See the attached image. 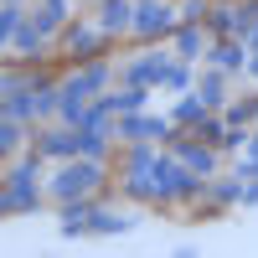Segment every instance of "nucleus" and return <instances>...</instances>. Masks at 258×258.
Instances as JSON below:
<instances>
[{
	"label": "nucleus",
	"mask_w": 258,
	"mask_h": 258,
	"mask_svg": "<svg viewBox=\"0 0 258 258\" xmlns=\"http://www.w3.org/2000/svg\"><path fill=\"white\" fill-rule=\"evenodd\" d=\"M78 155L103 160V129H78Z\"/></svg>",
	"instance_id": "22"
},
{
	"label": "nucleus",
	"mask_w": 258,
	"mask_h": 258,
	"mask_svg": "<svg viewBox=\"0 0 258 258\" xmlns=\"http://www.w3.org/2000/svg\"><path fill=\"white\" fill-rule=\"evenodd\" d=\"M181 16H186V21H202V16H207V6H202V0H186V11H181Z\"/></svg>",
	"instance_id": "29"
},
{
	"label": "nucleus",
	"mask_w": 258,
	"mask_h": 258,
	"mask_svg": "<svg viewBox=\"0 0 258 258\" xmlns=\"http://www.w3.org/2000/svg\"><path fill=\"white\" fill-rule=\"evenodd\" d=\"M98 186H103V160H88V155H78L73 165H57L47 176V191L57 202H68V197H98Z\"/></svg>",
	"instance_id": "1"
},
{
	"label": "nucleus",
	"mask_w": 258,
	"mask_h": 258,
	"mask_svg": "<svg viewBox=\"0 0 258 258\" xmlns=\"http://www.w3.org/2000/svg\"><path fill=\"white\" fill-rule=\"evenodd\" d=\"M207 31L232 36V31H238V11H232V6H212V11H207Z\"/></svg>",
	"instance_id": "18"
},
{
	"label": "nucleus",
	"mask_w": 258,
	"mask_h": 258,
	"mask_svg": "<svg viewBox=\"0 0 258 258\" xmlns=\"http://www.w3.org/2000/svg\"><path fill=\"white\" fill-rule=\"evenodd\" d=\"M176 155L186 170H197V176H212L217 170V145H207V140H181V129H176Z\"/></svg>",
	"instance_id": "7"
},
{
	"label": "nucleus",
	"mask_w": 258,
	"mask_h": 258,
	"mask_svg": "<svg viewBox=\"0 0 258 258\" xmlns=\"http://www.w3.org/2000/svg\"><path fill=\"white\" fill-rule=\"evenodd\" d=\"M243 207H258V176L243 181Z\"/></svg>",
	"instance_id": "28"
},
{
	"label": "nucleus",
	"mask_w": 258,
	"mask_h": 258,
	"mask_svg": "<svg viewBox=\"0 0 258 258\" xmlns=\"http://www.w3.org/2000/svg\"><path fill=\"white\" fill-rule=\"evenodd\" d=\"M160 83H165V88H176V93H186L191 83H197V73H191L186 62H170V68H165V78H160Z\"/></svg>",
	"instance_id": "21"
},
{
	"label": "nucleus",
	"mask_w": 258,
	"mask_h": 258,
	"mask_svg": "<svg viewBox=\"0 0 258 258\" xmlns=\"http://www.w3.org/2000/svg\"><path fill=\"white\" fill-rule=\"evenodd\" d=\"M165 68H170L165 52H145V57H135V62L124 68V83H129V88H150V83L165 78Z\"/></svg>",
	"instance_id": "8"
},
{
	"label": "nucleus",
	"mask_w": 258,
	"mask_h": 258,
	"mask_svg": "<svg viewBox=\"0 0 258 258\" xmlns=\"http://www.w3.org/2000/svg\"><path fill=\"white\" fill-rule=\"evenodd\" d=\"M140 217H129V212H103V207H93V217H88V232H129Z\"/></svg>",
	"instance_id": "13"
},
{
	"label": "nucleus",
	"mask_w": 258,
	"mask_h": 258,
	"mask_svg": "<svg viewBox=\"0 0 258 258\" xmlns=\"http://www.w3.org/2000/svg\"><path fill=\"white\" fill-rule=\"evenodd\" d=\"M135 31L140 41H150V36H165V31H176V11L165 6V0H140L135 6Z\"/></svg>",
	"instance_id": "5"
},
{
	"label": "nucleus",
	"mask_w": 258,
	"mask_h": 258,
	"mask_svg": "<svg viewBox=\"0 0 258 258\" xmlns=\"http://www.w3.org/2000/svg\"><path fill=\"white\" fill-rule=\"evenodd\" d=\"M212 197H217V202H243V176L217 181V186H212Z\"/></svg>",
	"instance_id": "26"
},
{
	"label": "nucleus",
	"mask_w": 258,
	"mask_h": 258,
	"mask_svg": "<svg viewBox=\"0 0 258 258\" xmlns=\"http://www.w3.org/2000/svg\"><path fill=\"white\" fill-rule=\"evenodd\" d=\"M150 176H155L160 202H165V197H202V176H197V170H186L181 155H160Z\"/></svg>",
	"instance_id": "3"
},
{
	"label": "nucleus",
	"mask_w": 258,
	"mask_h": 258,
	"mask_svg": "<svg viewBox=\"0 0 258 258\" xmlns=\"http://www.w3.org/2000/svg\"><path fill=\"white\" fill-rule=\"evenodd\" d=\"M248 119H258V98H243L227 109V124H248Z\"/></svg>",
	"instance_id": "27"
},
{
	"label": "nucleus",
	"mask_w": 258,
	"mask_h": 258,
	"mask_svg": "<svg viewBox=\"0 0 258 258\" xmlns=\"http://www.w3.org/2000/svg\"><path fill=\"white\" fill-rule=\"evenodd\" d=\"M62 21H68V0H41V11L31 16V26H36L41 36H52Z\"/></svg>",
	"instance_id": "14"
},
{
	"label": "nucleus",
	"mask_w": 258,
	"mask_h": 258,
	"mask_svg": "<svg viewBox=\"0 0 258 258\" xmlns=\"http://www.w3.org/2000/svg\"><path fill=\"white\" fill-rule=\"evenodd\" d=\"M248 155H253V160H258V135H248Z\"/></svg>",
	"instance_id": "31"
},
{
	"label": "nucleus",
	"mask_w": 258,
	"mask_h": 258,
	"mask_svg": "<svg viewBox=\"0 0 258 258\" xmlns=\"http://www.w3.org/2000/svg\"><path fill=\"white\" fill-rule=\"evenodd\" d=\"M207 62H212V68H222V73H238L243 62H248V52H243V41H212V47H207Z\"/></svg>",
	"instance_id": "12"
},
{
	"label": "nucleus",
	"mask_w": 258,
	"mask_h": 258,
	"mask_svg": "<svg viewBox=\"0 0 258 258\" xmlns=\"http://www.w3.org/2000/svg\"><path fill=\"white\" fill-rule=\"evenodd\" d=\"M248 73H253V78H258V52H253V57H248Z\"/></svg>",
	"instance_id": "33"
},
{
	"label": "nucleus",
	"mask_w": 258,
	"mask_h": 258,
	"mask_svg": "<svg viewBox=\"0 0 258 258\" xmlns=\"http://www.w3.org/2000/svg\"><path fill=\"white\" fill-rule=\"evenodd\" d=\"M119 135L129 140V145H140V140H150V145H160V140H176V119H155V114H145V109H135V114H119Z\"/></svg>",
	"instance_id": "4"
},
{
	"label": "nucleus",
	"mask_w": 258,
	"mask_h": 258,
	"mask_svg": "<svg viewBox=\"0 0 258 258\" xmlns=\"http://www.w3.org/2000/svg\"><path fill=\"white\" fill-rule=\"evenodd\" d=\"M41 41H47V36H41V31L31 26V21H26V26H21V31H16V36L6 41V47H11L16 57H36V52H41Z\"/></svg>",
	"instance_id": "17"
},
{
	"label": "nucleus",
	"mask_w": 258,
	"mask_h": 258,
	"mask_svg": "<svg viewBox=\"0 0 258 258\" xmlns=\"http://www.w3.org/2000/svg\"><path fill=\"white\" fill-rule=\"evenodd\" d=\"M36 150H41L47 160H78V129H73V124H62V129H41Z\"/></svg>",
	"instance_id": "9"
},
{
	"label": "nucleus",
	"mask_w": 258,
	"mask_h": 258,
	"mask_svg": "<svg viewBox=\"0 0 258 258\" xmlns=\"http://www.w3.org/2000/svg\"><path fill=\"white\" fill-rule=\"evenodd\" d=\"M197 93H202V103H207V109H217V103L227 98V88H222V68H212V73L202 78V88H197Z\"/></svg>",
	"instance_id": "19"
},
{
	"label": "nucleus",
	"mask_w": 258,
	"mask_h": 258,
	"mask_svg": "<svg viewBox=\"0 0 258 258\" xmlns=\"http://www.w3.org/2000/svg\"><path fill=\"white\" fill-rule=\"evenodd\" d=\"M103 83H109V68H103V62H88V68H78L73 78H62V93L88 103V98H98V93H103Z\"/></svg>",
	"instance_id": "6"
},
{
	"label": "nucleus",
	"mask_w": 258,
	"mask_h": 258,
	"mask_svg": "<svg viewBox=\"0 0 258 258\" xmlns=\"http://www.w3.org/2000/svg\"><path fill=\"white\" fill-rule=\"evenodd\" d=\"M103 41H109L103 26H73V31H68V52H73V57H98Z\"/></svg>",
	"instance_id": "11"
},
{
	"label": "nucleus",
	"mask_w": 258,
	"mask_h": 258,
	"mask_svg": "<svg viewBox=\"0 0 258 258\" xmlns=\"http://www.w3.org/2000/svg\"><path fill=\"white\" fill-rule=\"evenodd\" d=\"M98 26L109 36L129 31V26H135V6H129V0H103V6H98Z\"/></svg>",
	"instance_id": "10"
},
{
	"label": "nucleus",
	"mask_w": 258,
	"mask_h": 258,
	"mask_svg": "<svg viewBox=\"0 0 258 258\" xmlns=\"http://www.w3.org/2000/svg\"><path fill=\"white\" fill-rule=\"evenodd\" d=\"M202 36H207L202 26H181V36H176V52H181V62H186V57H197V52H202Z\"/></svg>",
	"instance_id": "24"
},
{
	"label": "nucleus",
	"mask_w": 258,
	"mask_h": 258,
	"mask_svg": "<svg viewBox=\"0 0 258 258\" xmlns=\"http://www.w3.org/2000/svg\"><path fill=\"white\" fill-rule=\"evenodd\" d=\"M21 145H26V124H21V119H6V124H0V150L16 155Z\"/></svg>",
	"instance_id": "20"
},
{
	"label": "nucleus",
	"mask_w": 258,
	"mask_h": 258,
	"mask_svg": "<svg viewBox=\"0 0 258 258\" xmlns=\"http://www.w3.org/2000/svg\"><path fill=\"white\" fill-rule=\"evenodd\" d=\"M109 103H114V114H135V109H145V88H124V93H114Z\"/></svg>",
	"instance_id": "25"
},
{
	"label": "nucleus",
	"mask_w": 258,
	"mask_h": 258,
	"mask_svg": "<svg viewBox=\"0 0 258 258\" xmlns=\"http://www.w3.org/2000/svg\"><path fill=\"white\" fill-rule=\"evenodd\" d=\"M238 176H243V181H253V176H258V160H253V155H248V160L238 165Z\"/></svg>",
	"instance_id": "30"
},
{
	"label": "nucleus",
	"mask_w": 258,
	"mask_h": 258,
	"mask_svg": "<svg viewBox=\"0 0 258 258\" xmlns=\"http://www.w3.org/2000/svg\"><path fill=\"white\" fill-rule=\"evenodd\" d=\"M170 119H176V129H202V119H207V103H202V93H197V98H181L176 109H170Z\"/></svg>",
	"instance_id": "15"
},
{
	"label": "nucleus",
	"mask_w": 258,
	"mask_h": 258,
	"mask_svg": "<svg viewBox=\"0 0 258 258\" xmlns=\"http://www.w3.org/2000/svg\"><path fill=\"white\" fill-rule=\"evenodd\" d=\"M243 47H248V52H258V31H253V36H248V41H243Z\"/></svg>",
	"instance_id": "32"
},
{
	"label": "nucleus",
	"mask_w": 258,
	"mask_h": 258,
	"mask_svg": "<svg viewBox=\"0 0 258 258\" xmlns=\"http://www.w3.org/2000/svg\"><path fill=\"white\" fill-rule=\"evenodd\" d=\"M21 26H26V21H21V0H6V6H0V36L11 41Z\"/></svg>",
	"instance_id": "23"
},
{
	"label": "nucleus",
	"mask_w": 258,
	"mask_h": 258,
	"mask_svg": "<svg viewBox=\"0 0 258 258\" xmlns=\"http://www.w3.org/2000/svg\"><path fill=\"white\" fill-rule=\"evenodd\" d=\"M41 150L36 155H26V160H16V170H11V181H6V197H0V212H31L36 207V170H41Z\"/></svg>",
	"instance_id": "2"
},
{
	"label": "nucleus",
	"mask_w": 258,
	"mask_h": 258,
	"mask_svg": "<svg viewBox=\"0 0 258 258\" xmlns=\"http://www.w3.org/2000/svg\"><path fill=\"white\" fill-rule=\"evenodd\" d=\"M155 145H150V140H140L135 150H129V160H124V176H150V170H155Z\"/></svg>",
	"instance_id": "16"
}]
</instances>
